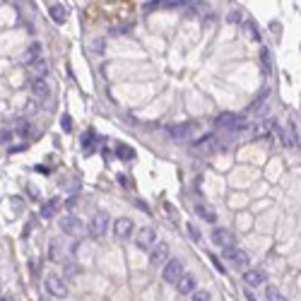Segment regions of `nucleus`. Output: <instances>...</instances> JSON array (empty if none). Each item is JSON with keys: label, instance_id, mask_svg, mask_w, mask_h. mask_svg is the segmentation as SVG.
<instances>
[{"label": "nucleus", "instance_id": "nucleus-6", "mask_svg": "<svg viewBox=\"0 0 301 301\" xmlns=\"http://www.w3.org/2000/svg\"><path fill=\"white\" fill-rule=\"evenodd\" d=\"M224 258L229 260V263H234L236 268H241V270H248V265H251V255L243 251V248H227L224 251Z\"/></svg>", "mask_w": 301, "mask_h": 301}, {"label": "nucleus", "instance_id": "nucleus-2", "mask_svg": "<svg viewBox=\"0 0 301 301\" xmlns=\"http://www.w3.org/2000/svg\"><path fill=\"white\" fill-rule=\"evenodd\" d=\"M106 229H109V217H106V212H94L92 219H89V224H87L89 236H92V239H101V236L106 234Z\"/></svg>", "mask_w": 301, "mask_h": 301}, {"label": "nucleus", "instance_id": "nucleus-23", "mask_svg": "<svg viewBox=\"0 0 301 301\" xmlns=\"http://www.w3.org/2000/svg\"><path fill=\"white\" fill-rule=\"evenodd\" d=\"M190 301H212V297H210V292H193Z\"/></svg>", "mask_w": 301, "mask_h": 301}, {"label": "nucleus", "instance_id": "nucleus-3", "mask_svg": "<svg viewBox=\"0 0 301 301\" xmlns=\"http://www.w3.org/2000/svg\"><path fill=\"white\" fill-rule=\"evenodd\" d=\"M44 282H46V292L53 294L56 299H65V297H67V287H65V282H63L60 275H56V272H46Z\"/></svg>", "mask_w": 301, "mask_h": 301}, {"label": "nucleus", "instance_id": "nucleus-21", "mask_svg": "<svg viewBox=\"0 0 301 301\" xmlns=\"http://www.w3.org/2000/svg\"><path fill=\"white\" fill-rule=\"evenodd\" d=\"M212 147H215V135H207L200 142H195V150H200V152H210Z\"/></svg>", "mask_w": 301, "mask_h": 301}, {"label": "nucleus", "instance_id": "nucleus-10", "mask_svg": "<svg viewBox=\"0 0 301 301\" xmlns=\"http://www.w3.org/2000/svg\"><path fill=\"white\" fill-rule=\"evenodd\" d=\"M133 219H128V217H118L116 219V224H114V236L116 239H130V234H133Z\"/></svg>", "mask_w": 301, "mask_h": 301}, {"label": "nucleus", "instance_id": "nucleus-30", "mask_svg": "<svg viewBox=\"0 0 301 301\" xmlns=\"http://www.w3.org/2000/svg\"><path fill=\"white\" fill-rule=\"evenodd\" d=\"M49 258H51V260H58V258H60V255H58V246H56V243L51 246V255H49Z\"/></svg>", "mask_w": 301, "mask_h": 301}, {"label": "nucleus", "instance_id": "nucleus-28", "mask_svg": "<svg viewBox=\"0 0 301 301\" xmlns=\"http://www.w3.org/2000/svg\"><path fill=\"white\" fill-rule=\"evenodd\" d=\"M10 137H12V133H10L7 128H0V145H5V142H10Z\"/></svg>", "mask_w": 301, "mask_h": 301}, {"label": "nucleus", "instance_id": "nucleus-17", "mask_svg": "<svg viewBox=\"0 0 301 301\" xmlns=\"http://www.w3.org/2000/svg\"><path fill=\"white\" fill-rule=\"evenodd\" d=\"M39 53H41V46L39 44H32L27 49V53H24V65H34L39 60Z\"/></svg>", "mask_w": 301, "mask_h": 301}, {"label": "nucleus", "instance_id": "nucleus-14", "mask_svg": "<svg viewBox=\"0 0 301 301\" xmlns=\"http://www.w3.org/2000/svg\"><path fill=\"white\" fill-rule=\"evenodd\" d=\"M49 15H51V19H53L56 24H65V19H67V10H65V5H60V2L49 5Z\"/></svg>", "mask_w": 301, "mask_h": 301}, {"label": "nucleus", "instance_id": "nucleus-24", "mask_svg": "<svg viewBox=\"0 0 301 301\" xmlns=\"http://www.w3.org/2000/svg\"><path fill=\"white\" fill-rule=\"evenodd\" d=\"M92 44H94V46H92L94 53H104V51H106V41H104V39H94Z\"/></svg>", "mask_w": 301, "mask_h": 301}, {"label": "nucleus", "instance_id": "nucleus-25", "mask_svg": "<svg viewBox=\"0 0 301 301\" xmlns=\"http://www.w3.org/2000/svg\"><path fill=\"white\" fill-rule=\"evenodd\" d=\"M60 128H63L65 133H70V130H72V118H70L67 114H63V116H60Z\"/></svg>", "mask_w": 301, "mask_h": 301}, {"label": "nucleus", "instance_id": "nucleus-16", "mask_svg": "<svg viewBox=\"0 0 301 301\" xmlns=\"http://www.w3.org/2000/svg\"><path fill=\"white\" fill-rule=\"evenodd\" d=\"M116 157H118L120 162H130V159H135V150L130 147V145H116Z\"/></svg>", "mask_w": 301, "mask_h": 301}, {"label": "nucleus", "instance_id": "nucleus-4", "mask_svg": "<svg viewBox=\"0 0 301 301\" xmlns=\"http://www.w3.org/2000/svg\"><path fill=\"white\" fill-rule=\"evenodd\" d=\"M58 227H60V232H63V234H67V236H80V234L84 232L82 219H80V217H75V215H65V217H60Z\"/></svg>", "mask_w": 301, "mask_h": 301}, {"label": "nucleus", "instance_id": "nucleus-12", "mask_svg": "<svg viewBox=\"0 0 301 301\" xmlns=\"http://www.w3.org/2000/svg\"><path fill=\"white\" fill-rule=\"evenodd\" d=\"M265 280H268L265 270H246V275H243V282L248 287H260V284H265Z\"/></svg>", "mask_w": 301, "mask_h": 301}, {"label": "nucleus", "instance_id": "nucleus-8", "mask_svg": "<svg viewBox=\"0 0 301 301\" xmlns=\"http://www.w3.org/2000/svg\"><path fill=\"white\" fill-rule=\"evenodd\" d=\"M212 241H215L219 248H224V251L236 246V236H234L229 229H215V232H212Z\"/></svg>", "mask_w": 301, "mask_h": 301}, {"label": "nucleus", "instance_id": "nucleus-32", "mask_svg": "<svg viewBox=\"0 0 301 301\" xmlns=\"http://www.w3.org/2000/svg\"><path fill=\"white\" fill-rule=\"evenodd\" d=\"M246 299H248V301H255V297H253L251 292H246Z\"/></svg>", "mask_w": 301, "mask_h": 301}, {"label": "nucleus", "instance_id": "nucleus-9", "mask_svg": "<svg viewBox=\"0 0 301 301\" xmlns=\"http://www.w3.org/2000/svg\"><path fill=\"white\" fill-rule=\"evenodd\" d=\"M157 241V232H154V227H142L140 232H137V236H135V243H137V248H150L152 243Z\"/></svg>", "mask_w": 301, "mask_h": 301}, {"label": "nucleus", "instance_id": "nucleus-11", "mask_svg": "<svg viewBox=\"0 0 301 301\" xmlns=\"http://www.w3.org/2000/svg\"><path fill=\"white\" fill-rule=\"evenodd\" d=\"M169 253H171V248H169V243H157L154 248H152V255H150V263L152 265H162V263H167L169 260Z\"/></svg>", "mask_w": 301, "mask_h": 301}, {"label": "nucleus", "instance_id": "nucleus-15", "mask_svg": "<svg viewBox=\"0 0 301 301\" xmlns=\"http://www.w3.org/2000/svg\"><path fill=\"white\" fill-rule=\"evenodd\" d=\"M195 212H198L205 222H210V224L217 222V212H215V207H210V205H205V202H198V205H195Z\"/></svg>", "mask_w": 301, "mask_h": 301}, {"label": "nucleus", "instance_id": "nucleus-20", "mask_svg": "<svg viewBox=\"0 0 301 301\" xmlns=\"http://www.w3.org/2000/svg\"><path fill=\"white\" fill-rule=\"evenodd\" d=\"M82 150H84V154L94 152V130H87V135H82Z\"/></svg>", "mask_w": 301, "mask_h": 301}, {"label": "nucleus", "instance_id": "nucleus-1", "mask_svg": "<svg viewBox=\"0 0 301 301\" xmlns=\"http://www.w3.org/2000/svg\"><path fill=\"white\" fill-rule=\"evenodd\" d=\"M215 123H217L219 128H224V130H232V133H236V130H243V128L248 125L243 116H239V114H232V111H224V114H219Z\"/></svg>", "mask_w": 301, "mask_h": 301}, {"label": "nucleus", "instance_id": "nucleus-5", "mask_svg": "<svg viewBox=\"0 0 301 301\" xmlns=\"http://www.w3.org/2000/svg\"><path fill=\"white\" fill-rule=\"evenodd\" d=\"M181 275H183V263H181L179 258H169V260H167V265H164V270H162L164 282L176 284V282L181 280Z\"/></svg>", "mask_w": 301, "mask_h": 301}, {"label": "nucleus", "instance_id": "nucleus-18", "mask_svg": "<svg viewBox=\"0 0 301 301\" xmlns=\"http://www.w3.org/2000/svg\"><path fill=\"white\" fill-rule=\"evenodd\" d=\"M56 210H58V198H49V202L41 207V217H44V219H49V217H53V215H56Z\"/></svg>", "mask_w": 301, "mask_h": 301}, {"label": "nucleus", "instance_id": "nucleus-22", "mask_svg": "<svg viewBox=\"0 0 301 301\" xmlns=\"http://www.w3.org/2000/svg\"><path fill=\"white\" fill-rule=\"evenodd\" d=\"M265 294H268V301H287L282 294H280V292H277V289H275V287H268V292H265Z\"/></svg>", "mask_w": 301, "mask_h": 301}, {"label": "nucleus", "instance_id": "nucleus-29", "mask_svg": "<svg viewBox=\"0 0 301 301\" xmlns=\"http://www.w3.org/2000/svg\"><path fill=\"white\" fill-rule=\"evenodd\" d=\"M185 229H188V234H190L193 239L200 241V232H198V227H195V224H185Z\"/></svg>", "mask_w": 301, "mask_h": 301}, {"label": "nucleus", "instance_id": "nucleus-27", "mask_svg": "<svg viewBox=\"0 0 301 301\" xmlns=\"http://www.w3.org/2000/svg\"><path fill=\"white\" fill-rule=\"evenodd\" d=\"M260 56H263V70H265V72H270V53H268V49H263V51H260Z\"/></svg>", "mask_w": 301, "mask_h": 301}, {"label": "nucleus", "instance_id": "nucleus-31", "mask_svg": "<svg viewBox=\"0 0 301 301\" xmlns=\"http://www.w3.org/2000/svg\"><path fill=\"white\" fill-rule=\"evenodd\" d=\"M116 179H118V183H120V185H128V176H125V174H118Z\"/></svg>", "mask_w": 301, "mask_h": 301}, {"label": "nucleus", "instance_id": "nucleus-19", "mask_svg": "<svg viewBox=\"0 0 301 301\" xmlns=\"http://www.w3.org/2000/svg\"><path fill=\"white\" fill-rule=\"evenodd\" d=\"M32 92H34L36 97H46V94H49L46 80H32Z\"/></svg>", "mask_w": 301, "mask_h": 301}, {"label": "nucleus", "instance_id": "nucleus-7", "mask_svg": "<svg viewBox=\"0 0 301 301\" xmlns=\"http://www.w3.org/2000/svg\"><path fill=\"white\" fill-rule=\"evenodd\" d=\"M193 133H195V125H193V123H181V125H169V128H167V135H169L171 140H176V142L190 140Z\"/></svg>", "mask_w": 301, "mask_h": 301}, {"label": "nucleus", "instance_id": "nucleus-33", "mask_svg": "<svg viewBox=\"0 0 301 301\" xmlns=\"http://www.w3.org/2000/svg\"><path fill=\"white\" fill-rule=\"evenodd\" d=\"M0 301H12V297H7V294H5V297H0Z\"/></svg>", "mask_w": 301, "mask_h": 301}, {"label": "nucleus", "instance_id": "nucleus-13", "mask_svg": "<svg viewBox=\"0 0 301 301\" xmlns=\"http://www.w3.org/2000/svg\"><path fill=\"white\" fill-rule=\"evenodd\" d=\"M176 287H179V294H193L195 292V277L190 272H183L181 280L176 282Z\"/></svg>", "mask_w": 301, "mask_h": 301}, {"label": "nucleus", "instance_id": "nucleus-26", "mask_svg": "<svg viewBox=\"0 0 301 301\" xmlns=\"http://www.w3.org/2000/svg\"><path fill=\"white\" fill-rule=\"evenodd\" d=\"M210 260H212V265H215V268L219 270V275H227V268L222 265V260H219L217 255H210Z\"/></svg>", "mask_w": 301, "mask_h": 301}]
</instances>
